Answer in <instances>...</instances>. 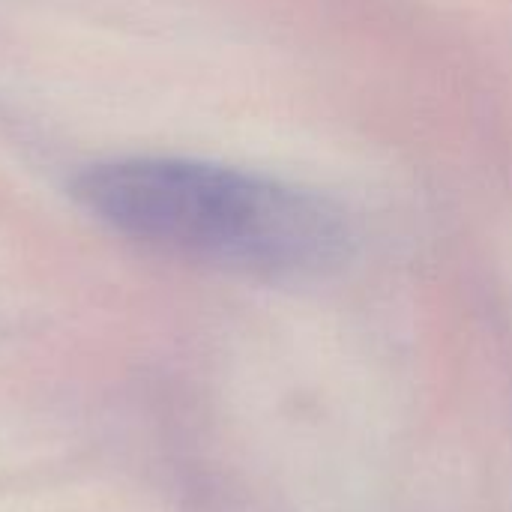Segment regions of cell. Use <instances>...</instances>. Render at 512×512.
<instances>
[{
    "instance_id": "cell-1",
    "label": "cell",
    "mask_w": 512,
    "mask_h": 512,
    "mask_svg": "<svg viewBox=\"0 0 512 512\" xmlns=\"http://www.w3.org/2000/svg\"><path fill=\"white\" fill-rule=\"evenodd\" d=\"M75 198L147 249L255 279L324 276L354 246L345 210L327 195L207 159L99 162L75 180Z\"/></svg>"
}]
</instances>
